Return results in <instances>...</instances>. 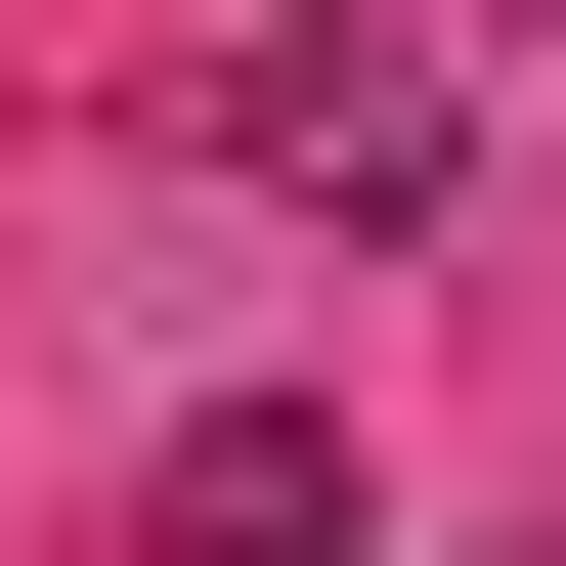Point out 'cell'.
<instances>
[{
  "instance_id": "obj_1",
  "label": "cell",
  "mask_w": 566,
  "mask_h": 566,
  "mask_svg": "<svg viewBox=\"0 0 566 566\" xmlns=\"http://www.w3.org/2000/svg\"><path fill=\"white\" fill-rule=\"evenodd\" d=\"M175 132L262 175V218H349V262H436V175H480V44H436V0H218V44H175Z\"/></svg>"
},
{
  "instance_id": "obj_2",
  "label": "cell",
  "mask_w": 566,
  "mask_h": 566,
  "mask_svg": "<svg viewBox=\"0 0 566 566\" xmlns=\"http://www.w3.org/2000/svg\"><path fill=\"white\" fill-rule=\"evenodd\" d=\"M132 566H392V523H349V392H175V480H132Z\"/></svg>"
}]
</instances>
